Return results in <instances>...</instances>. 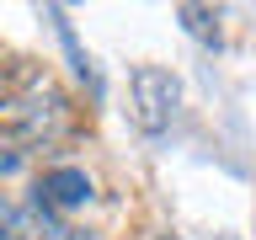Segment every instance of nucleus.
<instances>
[{
    "instance_id": "nucleus-1",
    "label": "nucleus",
    "mask_w": 256,
    "mask_h": 240,
    "mask_svg": "<svg viewBox=\"0 0 256 240\" xmlns=\"http://www.w3.org/2000/svg\"><path fill=\"white\" fill-rule=\"evenodd\" d=\"M176 102H182V80L160 64H139L134 80H128V118L139 134H166L176 118Z\"/></svg>"
},
{
    "instance_id": "nucleus-2",
    "label": "nucleus",
    "mask_w": 256,
    "mask_h": 240,
    "mask_svg": "<svg viewBox=\"0 0 256 240\" xmlns=\"http://www.w3.org/2000/svg\"><path fill=\"white\" fill-rule=\"evenodd\" d=\"M96 198V182L80 166H54V171L43 176V187H38V208L43 214H75V208H86Z\"/></svg>"
},
{
    "instance_id": "nucleus-3",
    "label": "nucleus",
    "mask_w": 256,
    "mask_h": 240,
    "mask_svg": "<svg viewBox=\"0 0 256 240\" xmlns=\"http://www.w3.org/2000/svg\"><path fill=\"white\" fill-rule=\"evenodd\" d=\"M48 235H64V230H54L38 203H32V208H16V203L0 198V240H48Z\"/></svg>"
},
{
    "instance_id": "nucleus-4",
    "label": "nucleus",
    "mask_w": 256,
    "mask_h": 240,
    "mask_svg": "<svg viewBox=\"0 0 256 240\" xmlns=\"http://www.w3.org/2000/svg\"><path fill=\"white\" fill-rule=\"evenodd\" d=\"M176 16H182V27L198 43H219V11H208V6H176Z\"/></svg>"
},
{
    "instance_id": "nucleus-5",
    "label": "nucleus",
    "mask_w": 256,
    "mask_h": 240,
    "mask_svg": "<svg viewBox=\"0 0 256 240\" xmlns=\"http://www.w3.org/2000/svg\"><path fill=\"white\" fill-rule=\"evenodd\" d=\"M54 22H59V38H64V48H70V59H75V75L96 86V70H91V59H86V54H80V43H75V27L64 22V11H54Z\"/></svg>"
},
{
    "instance_id": "nucleus-6",
    "label": "nucleus",
    "mask_w": 256,
    "mask_h": 240,
    "mask_svg": "<svg viewBox=\"0 0 256 240\" xmlns=\"http://www.w3.org/2000/svg\"><path fill=\"white\" fill-rule=\"evenodd\" d=\"M16 166H22V155H16V150H11V155H0V176H11Z\"/></svg>"
},
{
    "instance_id": "nucleus-7",
    "label": "nucleus",
    "mask_w": 256,
    "mask_h": 240,
    "mask_svg": "<svg viewBox=\"0 0 256 240\" xmlns=\"http://www.w3.org/2000/svg\"><path fill=\"white\" fill-rule=\"evenodd\" d=\"M219 240H235V235H219Z\"/></svg>"
}]
</instances>
